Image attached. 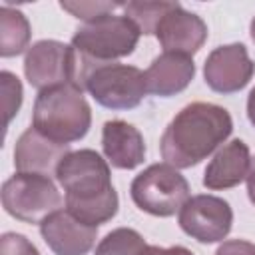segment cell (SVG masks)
<instances>
[{"mask_svg":"<svg viewBox=\"0 0 255 255\" xmlns=\"http://www.w3.org/2000/svg\"><path fill=\"white\" fill-rule=\"evenodd\" d=\"M84 90L108 110H133L147 94L145 72L128 64H106L90 72Z\"/></svg>","mask_w":255,"mask_h":255,"instance_id":"7","label":"cell"},{"mask_svg":"<svg viewBox=\"0 0 255 255\" xmlns=\"http://www.w3.org/2000/svg\"><path fill=\"white\" fill-rule=\"evenodd\" d=\"M60 8L70 12L74 18L84 20L86 24L104 14L122 10V2H60Z\"/></svg>","mask_w":255,"mask_h":255,"instance_id":"20","label":"cell"},{"mask_svg":"<svg viewBox=\"0 0 255 255\" xmlns=\"http://www.w3.org/2000/svg\"><path fill=\"white\" fill-rule=\"evenodd\" d=\"M92 108L84 92L74 84H62L38 92L32 110V128L42 135L58 141L72 143L90 131Z\"/></svg>","mask_w":255,"mask_h":255,"instance_id":"4","label":"cell"},{"mask_svg":"<svg viewBox=\"0 0 255 255\" xmlns=\"http://www.w3.org/2000/svg\"><path fill=\"white\" fill-rule=\"evenodd\" d=\"M145 247V239L135 229L118 227L98 243L94 255H139Z\"/></svg>","mask_w":255,"mask_h":255,"instance_id":"18","label":"cell"},{"mask_svg":"<svg viewBox=\"0 0 255 255\" xmlns=\"http://www.w3.org/2000/svg\"><path fill=\"white\" fill-rule=\"evenodd\" d=\"M2 205L14 219L40 225L48 215L60 211L64 197L52 177L18 171L2 185Z\"/></svg>","mask_w":255,"mask_h":255,"instance_id":"6","label":"cell"},{"mask_svg":"<svg viewBox=\"0 0 255 255\" xmlns=\"http://www.w3.org/2000/svg\"><path fill=\"white\" fill-rule=\"evenodd\" d=\"M247 118H249L251 126L255 128V86L251 88V92L247 96Z\"/></svg>","mask_w":255,"mask_h":255,"instance_id":"26","label":"cell"},{"mask_svg":"<svg viewBox=\"0 0 255 255\" xmlns=\"http://www.w3.org/2000/svg\"><path fill=\"white\" fill-rule=\"evenodd\" d=\"M247 195H249V201L255 205V159L251 161V167H249V173H247Z\"/></svg>","mask_w":255,"mask_h":255,"instance_id":"25","label":"cell"},{"mask_svg":"<svg viewBox=\"0 0 255 255\" xmlns=\"http://www.w3.org/2000/svg\"><path fill=\"white\" fill-rule=\"evenodd\" d=\"M233 131L231 114L209 102H191L181 108L167 124L159 151L165 163L175 169H187L203 161Z\"/></svg>","mask_w":255,"mask_h":255,"instance_id":"2","label":"cell"},{"mask_svg":"<svg viewBox=\"0 0 255 255\" xmlns=\"http://www.w3.org/2000/svg\"><path fill=\"white\" fill-rule=\"evenodd\" d=\"M30 34H32L30 22L24 16V12L4 4L0 8V56L2 58L20 56L28 48Z\"/></svg>","mask_w":255,"mask_h":255,"instance_id":"17","label":"cell"},{"mask_svg":"<svg viewBox=\"0 0 255 255\" xmlns=\"http://www.w3.org/2000/svg\"><path fill=\"white\" fill-rule=\"evenodd\" d=\"M56 179L64 187L66 211L86 225H102L116 217L120 199L112 185L108 159L96 149L70 151L56 169Z\"/></svg>","mask_w":255,"mask_h":255,"instance_id":"1","label":"cell"},{"mask_svg":"<svg viewBox=\"0 0 255 255\" xmlns=\"http://www.w3.org/2000/svg\"><path fill=\"white\" fill-rule=\"evenodd\" d=\"M249 32H251V38H253V42H255V16H253V20H251V26H249Z\"/></svg>","mask_w":255,"mask_h":255,"instance_id":"27","label":"cell"},{"mask_svg":"<svg viewBox=\"0 0 255 255\" xmlns=\"http://www.w3.org/2000/svg\"><path fill=\"white\" fill-rule=\"evenodd\" d=\"M131 201L155 217L175 215L189 199L187 179L169 163H151L137 173L129 185Z\"/></svg>","mask_w":255,"mask_h":255,"instance_id":"5","label":"cell"},{"mask_svg":"<svg viewBox=\"0 0 255 255\" xmlns=\"http://www.w3.org/2000/svg\"><path fill=\"white\" fill-rule=\"evenodd\" d=\"M171 6L173 2H122V12L139 28L141 34L149 36Z\"/></svg>","mask_w":255,"mask_h":255,"instance_id":"19","label":"cell"},{"mask_svg":"<svg viewBox=\"0 0 255 255\" xmlns=\"http://www.w3.org/2000/svg\"><path fill=\"white\" fill-rule=\"evenodd\" d=\"M68 143H58L46 135H42L36 128H28L14 145V167L20 173H40V175H56L60 161L70 153Z\"/></svg>","mask_w":255,"mask_h":255,"instance_id":"13","label":"cell"},{"mask_svg":"<svg viewBox=\"0 0 255 255\" xmlns=\"http://www.w3.org/2000/svg\"><path fill=\"white\" fill-rule=\"evenodd\" d=\"M207 34V24L197 14L185 10L179 2H173V6L161 16L153 32L163 52L183 56L197 54L205 44Z\"/></svg>","mask_w":255,"mask_h":255,"instance_id":"11","label":"cell"},{"mask_svg":"<svg viewBox=\"0 0 255 255\" xmlns=\"http://www.w3.org/2000/svg\"><path fill=\"white\" fill-rule=\"evenodd\" d=\"M177 223L183 233L199 243H219L233 227V209L223 197L201 193L183 203Z\"/></svg>","mask_w":255,"mask_h":255,"instance_id":"8","label":"cell"},{"mask_svg":"<svg viewBox=\"0 0 255 255\" xmlns=\"http://www.w3.org/2000/svg\"><path fill=\"white\" fill-rule=\"evenodd\" d=\"M0 82H2V94H4V112H6V128L10 126L12 118L18 114L20 106H22V84L18 80L16 74L2 70L0 72Z\"/></svg>","mask_w":255,"mask_h":255,"instance_id":"21","label":"cell"},{"mask_svg":"<svg viewBox=\"0 0 255 255\" xmlns=\"http://www.w3.org/2000/svg\"><path fill=\"white\" fill-rule=\"evenodd\" d=\"M251 167V153L243 139L223 143L203 171V185L207 189H229L247 179Z\"/></svg>","mask_w":255,"mask_h":255,"instance_id":"15","label":"cell"},{"mask_svg":"<svg viewBox=\"0 0 255 255\" xmlns=\"http://www.w3.org/2000/svg\"><path fill=\"white\" fill-rule=\"evenodd\" d=\"M102 149L118 169H135L145 159V141L137 128L124 120H110L102 128Z\"/></svg>","mask_w":255,"mask_h":255,"instance_id":"14","label":"cell"},{"mask_svg":"<svg viewBox=\"0 0 255 255\" xmlns=\"http://www.w3.org/2000/svg\"><path fill=\"white\" fill-rule=\"evenodd\" d=\"M0 255H40V251L26 235L8 231L0 237Z\"/></svg>","mask_w":255,"mask_h":255,"instance_id":"22","label":"cell"},{"mask_svg":"<svg viewBox=\"0 0 255 255\" xmlns=\"http://www.w3.org/2000/svg\"><path fill=\"white\" fill-rule=\"evenodd\" d=\"M255 74V62L243 44H225L209 52L203 64L205 84L217 94L243 90Z\"/></svg>","mask_w":255,"mask_h":255,"instance_id":"10","label":"cell"},{"mask_svg":"<svg viewBox=\"0 0 255 255\" xmlns=\"http://www.w3.org/2000/svg\"><path fill=\"white\" fill-rule=\"evenodd\" d=\"M139 28L124 14H104L86 22L72 36L74 48V86L84 92V84L98 66L114 64L133 54L139 42Z\"/></svg>","mask_w":255,"mask_h":255,"instance_id":"3","label":"cell"},{"mask_svg":"<svg viewBox=\"0 0 255 255\" xmlns=\"http://www.w3.org/2000/svg\"><path fill=\"white\" fill-rule=\"evenodd\" d=\"M40 235L56 255H86L96 243L98 227L86 225L60 209L40 223Z\"/></svg>","mask_w":255,"mask_h":255,"instance_id":"12","label":"cell"},{"mask_svg":"<svg viewBox=\"0 0 255 255\" xmlns=\"http://www.w3.org/2000/svg\"><path fill=\"white\" fill-rule=\"evenodd\" d=\"M215 255H255V245L245 239H229L217 247Z\"/></svg>","mask_w":255,"mask_h":255,"instance_id":"23","label":"cell"},{"mask_svg":"<svg viewBox=\"0 0 255 255\" xmlns=\"http://www.w3.org/2000/svg\"><path fill=\"white\" fill-rule=\"evenodd\" d=\"M195 76V64L191 56L163 52L145 70L147 92L159 98H171L183 92Z\"/></svg>","mask_w":255,"mask_h":255,"instance_id":"16","label":"cell"},{"mask_svg":"<svg viewBox=\"0 0 255 255\" xmlns=\"http://www.w3.org/2000/svg\"><path fill=\"white\" fill-rule=\"evenodd\" d=\"M139 255H193L183 245H173V247H159V245H147Z\"/></svg>","mask_w":255,"mask_h":255,"instance_id":"24","label":"cell"},{"mask_svg":"<svg viewBox=\"0 0 255 255\" xmlns=\"http://www.w3.org/2000/svg\"><path fill=\"white\" fill-rule=\"evenodd\" d=\"M24 76L38 92L74 82V48L58 40L32 44L24 58Z\"/></svg>","mask_w":255,"mask_h":255,"instance_id":"9","label":"cell"}]
</instances>
